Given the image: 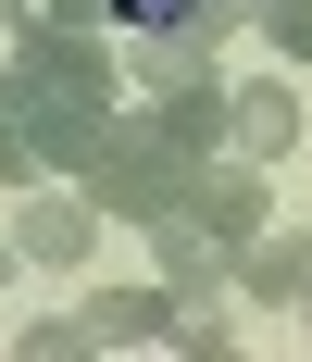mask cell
I'll return each mask as SVG.
<instances>
[{
    "label": "cell",
    "instance_id": "1",
    "mask_svg": "<svg viewBox=\"0 0 312 362\" xmlns=\"http://www.w3.org/2000/svg\"><path fill=\"white\" fill-rule=\"evenodd\" d=\"M200 163H212V150H187V138H175V112L150 100V112H112V138L88 150V175H75V187H88L112 225H138V238H150V225L187 200V175H200Z\"/></svg>",
    "mask_w": 312,
    "mask_h": 362
},
{
    "label": "cell",
    "instance_id": "2",
    "mask_svg": "<svg viewBox=\"0 0 312 362\" xmlns=\"http://www.w3.org/2000/svg\"><path fill=\"white\" fill-rule=\"evenodd\" d=\"M13 75H25V100H112V25L13 13Z\"/></svg>",
    "mask_w": 312,
    "mask_h": 362
},
{
    "label": "cell",
    "instance_id": "3",
    "mask_svg": "<svg viewBox=\"0 0 312 362\" xmlns=\"http://www.w3.org/2000/svg\"><path fill=\"white\" fill-rule=\"evenodd\" d=\"M175 213L200 225V238H225V250H250V238H262V225H275V200H262V163H225V150H212L200 175H187V200H175Z\"/></svg>",
    "mask_w": 312,
    "mask_h": 362
},
{
    "label": "cell",
    "instance_id": "4",
    "mask_svg": "<svg viewBox=\"0 0 312 362\" xmlns=\"http://www.w3.org/2000/svg\"><path fill=\"white\" fill-rule=\"evenodd\" d=\"M88 238H100V200L88 187H37L25 213H13V250L25 262H88Z\"/></svg>",
    "mask_w": 312,
    "mask_h": 362
},
{
    "label": "cell",
    "instance_id": "5",
    "mask_svg": "<svg viewBox=\"0 0 312 362\" xmlns=\"http://www.w3.org/2000/svg\"><path fill=\"white\" fill-rule=\"evenodd\" d=\"M138 88H187V75H212L225 63V25H200V13H175V25H138Z\"/></svg>",
    "mask_w": 312,
    "mask_h": 362
},
{
    "label": "cell",
    "instance_id": "6",
    "mask_svg": "<svg viewBox=\"0 0 312 362\" xmlns=\"http://www.w3.org/2000/svg\"><path fill=\"white\" fill-rule=\"evenodd\" d=\"M175 313H187L175 288H112V300H88V337L100 350H175Z\"/></svg>",
    "mask_w": 312,
    "mask_h": 362
},
{
    "label": "cell",
    "instance_id": "7",
    "mask_svg": "<svg viewBox=\"0 0 312 362\" xmlns=\"http://www.w3.org/2000/svg\"><path fill=\"white\" fill-rule=\"evenodd\" d=\"M150 250H163V288H175V300H212L225 275H238V250H225V238H200L187 213H163V225H150Z\"/></svg>",
    "mask_w": 312,
    "mask_h": 362
},
{
    "label": "cell",
    "instance_id": "8",
    "mask_svg": "<svg viewBox=\"0 0 312 362\" xmlns=\"http://www.w3.org/2000/svg\"><path fill=\"white\" fill-rule=\"evenodd\" d=\"M287 138H300V100H287V75L238 88V112H225V150H250V163H275Z\"/></svg>",
    "mask_w": 312,
    "mask_h": 362
},
{
    "label": "cell",
    "instance_id": "9",
    "mask_svg": "<svg viewBox=\"0 0 312 362\" xmlns=\"http://www.w3.org/2000/svg\"><path fill=\"white\" fill-rule=\"evenodd\" d=\"M250 25L275 37V63H300V75H312V0H250Z\"/></svg>",
    "mask_w": 312,
    "mask_h": 362
},
{
    "label": "cell",
    "instance_id": "10",
    "mask_svg": "<svg viewBox=\"0 0 312 362\" xmlns=\"http://www.w3.org/2000/svg\"><path fill=\"white\" fill-rule=\"evenodd\" d=\"M75 350H100V337H88V313H50V325H25V362H75Z\"/></svg>",
    "mask_w": 312,
    "mask_h": 362
},
{
    "label": "cell",
    "instance_id": "11",
    "mask_svg": "<svg viewBox=\"0 0 312 362\" xmlns=\"http://www.w3.org/2000/svg\"><path fill=\"white\" fill-rule=\"evenodd\" d=\"M0 138H25V75L0 63Z\"/></svg>",
    "mask_w": 312,
    "mask_h": 362
},
{
    "label": "cell",
    "instance_id": "12",
    "mask_svg": "<svg viewBox=\"0 0 312 362\" xmlns=\"http://www.w3.org/2000/svg\"><path fill=\"white\" fill-rule=\"evenodd\" d=\"M287 313H300V325H312V262H300V288H287Z\"/></svg>",
    "mask_w": 312,
    "mask_h": 362
},
{
    "label": "cell",
    "instance_id": "13",
    "mask_svg": "<svg viewBox=\"0 0 312 362\" xmlns=\"http://www.w3.org/2000/svg\"><path fill=\"white\" fill-rule=\"evenodd\" d=\"M0 13H50V0H0Z\"/></svg>",
    "mask_w": 312,
    "mask_h": 362
},
{
    "label": "cell",
    "instance_id": "14",
    "mask_svg": "<svg viewBox=\"0 0 312 362\" xmlns=\"http://www.w3.org/2000/svg\"><path fill=\"white\" fill-rule=\"evenodd\" d=\"M0 275H13V250H0Z\"/></svg>",
    "mask_w": 312,
    "mask_h": 362
}]
</instances>
